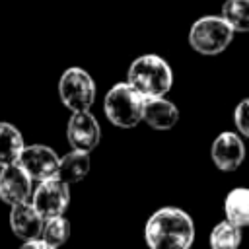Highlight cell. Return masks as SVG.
<instances>
[{
  "label": "cell",
  "instance_id": "obj_11",
  "mask_svg": "<svg viewBox=\"0 0 249 249\" xmlns=\"http://www.w3.org/2000/svg\"><path fill=\"white\" fill-rule=\"evenodd\" d=\"M43 224H45V218L35 210L31 202L16 204L10 210V228L23 241L41 239Z\"/></svg>",
  "mask_w": 249,
  "mask_h": 249
},
{
  "label": "cell",
  "instance_id": "obj_10",
  "mask_svg": "<svg viewBox=\"0 0 249 249\" xmlns=\"http://www.w3.org/2000/svg\"><path fill=\"white\" fill-rule=\"evenodd\" d=\"M31 195H33L31 177L18 163L0 169V198H2V202L16 206V204L27 202Z\"/></svg>",
  "mask_w": 249,
  "mask_h": 249
},
{
  "label": "cell",
  "instance_id": "obj_9",
  "mask_svg": "<svg viewBox=\"0 0 249 249\" xmlns=\"http://www.w3.org/2000/svg\"><path fill=\"white\" fill-rule=\"evenodd\" d=\"M210 158L220 171H235L245 160V144L241 136L230 130L220 132L210 146Z\"/></svg>",
  "mask_w": 249,
  "mask_h": 249
},
{
  "label": "cell",
  "instance_id": "obj_17",
  "mask_svg": "<svg viewBox=\"0 0 249 249\" xmlns=\"http://www.w3.org/2000/svg\"><path fill=\"white\" fill-rule=\"evenodd\" d=\"M208 243L210 249H237L241 245V228L224 220L212 228Z\"/></svg>",
  "mask_w": 249,
  "mask_h": 249
},
{
  "label": "cell",
  "instance_id": "obj_6",
  "mask_svg": "<svg viewBox=\"0 0 249 249\" xmlns=\"http://www.w3.org/2000/svg\"><path fill=\"white\" fill-rule=\"evenodd\" d=\"M18 165L31 177V181L41 183L47 179H54L58 175L60 158L53 148L45 144H31L23 148Z\"/></svg>",
  "mask_w": 249,
  "mask_h": 249
},
{
  "label": "cell",
  "instance_id": "obj_12",
  "mask_svg": "<svg viewBox=\"0 0 249 249\" xmlns=\"http://www.w3.org/2000/svg\"><path fill=\"white\" fill-rule=\"evenodd\" d=\"M142 121L154 130H169L179 121V109L173 101L165 97H150L144 99Z\"/></svg>",
  "mask_w": 249,
  "mask_h": 249
},
{
  "label": "cell",
  "instance_id": "obj_4",
  "mask_svg": "<svg viewBox=\"0 0 249 249\" xmlns=\"http://www.w3.org/2000/svg\"><path fill=\"white\" fill-rule=\"evenodd\" d=\"M233 39V29L224 21L222 16H202L189 31V45L193 51L204 56L224 53Z\"/></svg>",
  "mask_w": 249,
  "mask_h": 249
},
{
  "label": "cell",
  "instance_id": "obj_16",
  "mask_svg": "<svg viewBox=\"0 0 249 249\" xmlns=\"http://www.w3.org/2000/svg\"><path fill=\"white\" fill-rule=\"evenodd\" d=\"M224 21L233 29V33L249 31V0H226L222 6Z\"/></svg>",
  "mask_w": 249,
  "mask_h": 249
},
{
  "label": "cell",
  "instance_id": "obj_2",
  "mask_svg": "<svg viewBox=\"0 0 249 249\" xmlns=\"http://www.w3.org/2000/svg\"><path fill=\"white\" fill-rule=\"evenodd\" d=\"M126 82L144 97H163L173 86L171 66L158 54H142L132 60Z\"/></svg>",
  "mask_w": 249,
  "mask_h": 249
},
{
  "label": "cell",
  "instance_id": "obj_14",
  "mask_svg": "<svg viewBox=\"0 0 249 249\" xmlns=\"http://www.w3.org/2000/svg\"><path fill=\"white\" fill-rule=\"evenodd\" d=\"M89 154L88 152H80V150H70L66 156L60 158V165H58V179L64 181L66 185L78 183L82 181L88 171H89Z\"/></svg>",
  "mask_w": 249,
  "mask_h": 249
},
{
  "label": "cell",
  "instance_id": "obj_20",
  "mask_svg": "<svg viewBox=\"0 0 249 249\" xmlns=\"http://www.w3.org/2000/svg\"><path fill=\"white\" fill-rule=\"evenodd\" d=\"M19 249H56V247L45 243L43 239H31V241H23V245Z\"/></svg>",
  "mask_w": 249,
  "mask_h": 249
},
{
  "label": "cell",
  "instance_id": "obj_18",
  "mask_svg": "<svg viewBox=\"0 0 249 249\" xmlns=\"http://www.w3.org/2000/svg\"><path fill=\"white\" fill-rule=\"evenodd\" d=\"M70 237V222L64 216H54V218H47L43 224V231H41V239L53 247H60L66 243V239Z\"/></svg>",
  "mask_w": 249,
  "mask_h": 249
},
{
  "label": "cell",
  "instance_id": "obj_19",
  "mask_svg": "<svg viewBox=\"0 0 249 249\" xmlns=\"http://www.w3.org/2000/svg\"><path fill=\"white\" fill-rule=\"evenodd\" d=\"M233 124L241 136L249 138V97L239 101L233 109Z\"/></svg>",
  "mask_w": 249,
  "mask_h": 249
},
{
  "label": "cell",
  "instance_id": "obj_7",
  "mask_svg": "<svg viewBox=\"0 0 249 249\" xmlns=\"http://www.w3.org/2000/svg\"><path fill=\"white\" fill-rule=\"evenodd\" d=\"M68 202H70V189L58 177L41 181L31 195V204L45 220L62 216L64 210L68 208Z\"/></svg>",
  "mask_w": 249,
  "mask_h": 249
},
{
  "label": "cell",
  "instance_id": "obj_15",
  "mask_svg": "<svg viewBox=\"0 0 249 249\" xmlns=\"http://www.w3.org/2000/svg\"><path fill=\"white\" fill-rule=\"evenodd\" d=\"M224 214L226 220L237 228L249 226V189L237 187L228 193L224 200Z\"/></svg>",
  "mask_w": 249,
  "mask_h": 249
},
{
  "label": "cell",
  "instance_id": "obj_5",
  "mask_svg": "<svg viewBox=\"0 0 249 249\" xmlns=\"http://www.w3.org/2000/svg\"><path fill=\"white\" fill-rule=\"evenodd\" d=\"M58 95L72 113L89 111L95 101V82L84 68L72 66L64 70L58 80Z\"/></svg>",
  "mask_w": 249,
  "mask_h": 249
},
{
  "label": "cell",
  "instance_id": "obj_8",
  "mask_svg": "<svg viewBox=\"0 0 249 249\" xmlns=\"http://www.w3.org/2000/svg\"><path fill=\"white\" fill-rule=\"evenodd\" d=\"M66 138H68L72 150L89 154L101 140V128H99L97 119L89 111L72 113L68 126H66Z\"/></svg>",
  "mask_w": 249,
  "mask_h": 249
},
{
  "label": "cell",
  "instance_id": "obj_13",
  "mask_svg": "<svg viewBox=\"0 0 249 249\" xmlns=\"http://www.w3.org/2000/svg\"><path fill=\"white\" fill-rule=\"evenodd\" d=\"M23 148L25 144L21 132L14 124L0 121V169L18 163Z\"/></svg>",
  "mask_w": 249,
  "mask_h": 249
},
{
  "label": "cell",
  "instance_id": "obj_1",
  "mask_svg": "<svg viewBox=\"0 0 249 249\" xmlns=\"http://www.w3.org/2000/svg\"><path fill=\"white\" fill-rule=\"evenodd\" d=\"M144 239L148 249H191L195 241L193 218L177 206H163L148 218Z\"/></svg>",
  "mask_w": 249,
  "mask_h": 249
},
{
  "label": "cell",
  "instance_id": "obj_3",
  "mask_svg": "<svg viewBox=\"0 0 249 249\" xmlns=\"http://www.w3.org/2000/svg\"><path fill=\"white\" fill-rule=\"evenodd\" d=\"M103 111L111 124L119 128H134L142 123L144 97L128 82H119L105 93Z\"/></svg>",
  "mask_w": 249,
  "mask_h": 249
}]
</instances>
